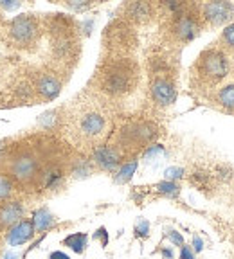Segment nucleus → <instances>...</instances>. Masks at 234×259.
<instances>
[{"mask_svg": "<svg viewBox=\"0 0 234 259\" xmlns=\"http://www.w3.org/2000/svg\"><path fill=\"white\" fill-rule=\"evenodd\" d=\"M137 160H132V162H128V164H125V166H121V169L117 171V175H115V182L117 184H125V182H128L130 178L135 175V171H137Z\"/></svg>", "mask_w": 234, "mask_h": 259, "instance_id": "obj_16", "label": "nucleus"}, {"mask_svg": "<svg viewBox=\"0 0 234 259\" xmlns=\"http://www.w3.org/2000/svg\"><path fill=\"white\" fill-rule=\"evenodd\" d=\"M162 254H164V257H173V252H171V250H162Z\"/></svg>", "mask_w": 234, "mask_h": 259, "instance_id": "obj_31", "label": "nucleus"}, {"mask_svg": "<svg viewBox=\"0 0 234 259\" xmlns=\"http://www.w3.org/2000/svg\"><path fill=\"white\" fill-rule=\"evenodd\" d=\"M197 32H198V25L191 16H182L180 20L177 22V34L180 40L184 41L193 40L197 36Z\"/></svg>", "mask_w": 234, "mask_h": 259, "instance_id": "obj_12", "label": "nucleus"}, {"mask_svg": "<svg viewBox=\"0 0 234 259\" xmlns=\"http://www.w3.org/2000/svg\"><path fill=\"white\" fill-rule=\"evenodd\" d=\"M13 191V184L8 177H0V202L2 200H8L11 196Z\"/></svg>", "mask_w": 234, "mask_h": 259, "instance_id": "obj_20", "label": "nucleus"}, {"mask_svg": "<svg viewBox=\"0 0 234 259\" xmlns=\"http://www.w3.org/2000/svg\"><path fill=\"white\" fill-rule=\"evenodd\" d=\"M126 135L137 142H148L149 139L155 137V126L149 124V122H139V124L130 126Z\"/></svg>", "mask_w": 234, "mask_h": 259, "instance_id": "obj_11", "label": "nucleus"}, {"mask_svg": "<svg viewBox=\"0 0 234 259\" xmlns=\"http://www.w3.org/2000/svg\"><path fill=\"white\" fill-rule=\"evenodd\" d=\"M6 259H15V255H13V254H6Z\"/></svg>", "mask_w": 234, "mask_h": 259, "instance_id": "obj_32", "label": "nucleus"}, {"mask_svg": "<svg viewBox=\"0 0 234 259\" xmlns=\"http://www.w3.org/2000/svg\"><path fill=\"white\" fill-rule=\"evenodd\" d=\"M22 214H24V207L18 202L4 203V205L0 207V225H16L18 222H22Z\"/></svg>", "mask_w": 234, "mask_h": 259, "instance_id": "obj_9", "label": "nucleus"}, {"mask_svg": "<svg viewBox=\"0 0 234 259\" xmlns=\"http://www.w3.org/2000/svg\"><path fill=\"white\" fill-rule=\"evenodd\" d=\"M223 40H225L230 47H234V24H230L229 27L223 31Z\"/></svg>", "mask_w": 234, "mask_h": 259, "instance_id": "obj_25", "label": "nucleus"}, {"mask_svg": "<svg viewBox=\"0 0 234 259\" xmlns=\"http://www.w3.org/2000/svg\"><path fill=\"white\" fill-rule=\"evenodd\" d=\"M130 15L133 18H137V20H144L146 16H149V6L144 4V2H135L128 8Z\"/></svg>", "mask_w": 234, "mask_h": 259, "instance_id": "obj_17", "label": "nucleus"}, {"mask_svg": "<svg viewBox=\"0 0 234 259\" xmlns=\"http://www.w3.org/2000/svg\"><path fill=\"white\" fill-rule=\"evenodd\" d=\"M180 259H194V254H193V250H191L189 247H184L180 248Z\"/></svg>", "mask_w": 234, "mask_h": 259, "instance_id": "obj_27", "label": "nucleus"}, {"mask_svg": "<svg viewBox=\"0 0 234 259\" xmlns=\"http://www.w3.org/2000/svg\"><path fill=\"white\" fill-rule=\"evenodd\" d=\"M218 101L222 103V106H225V108H234V85H229L220 90Z\"/></svg>", "mask_w": 234, "mask_h": 259, "instance_id": "obj_18", "label": "nucleus"}, {"mask_svg": "<svg viewBox=\"0 0 234 259\" xmlns=\"http://www.w3.org/2000/svg\"><path fill=\"white\" fill-rule=\"evenodd\" d=\"M162 153H164V148H162V146H159V144L157 146H151V148H149V150L144 153V158L149 162L153 157H157V155H162Z\"/></svg>", "mask_w": 234, "mask_h": 259, "instance_id": "obj_23", "label": "nucleus"}, {"mask_svg": "<svg viewBox=\"0 0 234 259\" xmlns=\"http://www.w3.org/2000/svg\"><path fill=\"white\" fill-rule=\"evenodd\" d=\"M200 70H202L204 76H207L209 79L218 81L222 77H225L227 74V65L225 60L220 53L216 51H206V53L200 56Z\"/></svg>", "mask_w": 234, "mask_h": 259, "instance_id": "obj_1", "label": "nucleus"}, {"mask_svg": "<svg viewBox=\"0 0 234 259\" xmlns=\"http://www.w3.org/2000/svg\"><path fill=\"white\" fill-rule=\"evenodd\" d=\"M34 234V227H32V222L29 220H22L16 225H13V229L8 234V241L11 247H20L24 243H27L29 239Z\"/></svg>", "mask_w": 234, "mask_h": 259, "instance_id": "obj_7", "label": "nucleus"}, {"mask_svg": "<svg viewBox=\"0 0 234 259\" xmlns=\"http://www.w3.org/2000/svg\"><path fill=\"white\" fill-rule=\"evenodd\" d=\"M49 259H70V257L65 254V252L56 250V252H53V254H51V257H49Z\"/></svg>", "mask_w": 234, "mask_h": 259, "instance_id": "obj_29", "label": "nucleus"}, {"mask_svg": "<svg viewBox=\"0 0 234 259\" xmlns=\"http://www.w3.org/2000/svg\"><path fill=\"white\" fill-rule=\"evenodd\" d=\"M193 248H194V252H202L204 250V241H202V238L194 236V238H193Z\"/></svg>", "mask_w": 234, "mask_h": 259, "instance_id": "obj_28", "label": "nucleus"}, {"mask_svg": "<svg viewBox=\"0 0 234 259\" xmlns=\"http://www.w3.org/2000/svg\"><path fill=\"white\" fill-rule=\"evenodd\" d=\"M157 191L159 193H162V194H166V196H177L178 193H180V187L177 186L175 182H168V180H164V182H161L157 186Z\"/></svg>", "mask_w": 234, "mask_h": 259, "instance_id": "obj_19", "label": "nucleus"}, {"mask_svg": "<svg viewBox=\"0 0 234 259\" xmlns=\"http://www.w3.org/2000/svg\"><path fill=\"white\" fill-rule=\"evenodd\" d=\"M94 238H96V239L99 238V239H101V245H103V247H106V243H108V234H106V231L103 229V227L96 232V234H94Z\"/></svg>", "mask_w": 234, "mask_h": 259, "instance_id": "obj_26", "label": "nucleus"}, {"mask_svg": "<svg viewBox=\"0 0 234 259\" xmlns=\"http://www.w3.org/2000/svg\"><path fill=\"white\" fill-rule=\"evenodd\" d=\"M11 173L20 182H31L38 173V164L31 155H20V157L15 158V162H13Z\"/></svg>", "mask_w": 234, "mask_h": 259, "instance_id": "obj_3", "label": "nucleus"}, {"mask_svg": "<svg viewBox=\"0 0 234 259\" xmlns=\"http://www.w3.org/2000/svg\"><path fill=\"white\" fill-rule=\"evenodd\" d=\"M164 177L168 182H175V180L184 177V169H182V167H168V169L164 171Z\"/></svg>", "mask_w": 234, "mask_h": 259, "instance_id": "obj_21", "label": "nucleus"}, {"mask_svg": "<svg viewBox=\"0 0 234 259\" xmlns=\"http://www.w3.org/2000/svg\"><path fill=\"white\" fill-rule=\"evenodd\" d=\"M11 34L18 41L27 44V41H31L32 38H34V34H36V24H34L32 18H29V16H25V15L16 16L11 24Z\"/></svg>", "mask_w": 234, "mask_h": 259, "instance_id": "obj_4", "label": "nucleus"}, {"mask_svg": "<svg viewBox=\"0 0 234 259\" xmlns=\"http://www.w3.org/2000/svg\"><path fill=\"white\" fill-rule=\"evenodd\" d=\"M94 160H96L97 166H101L103 169H115V166L119 164L121 157H119V151L110 148V146H101L94 151Z\"/></svg>", "mask_w": 234, "mask_h": 259, "instance_id": "obj_8", "label": "nucleus"}, {"mask_svg": "<svg viewBox=\"0 0 234 259\" xmlns=\"http://www.w3.org/2000/svg\"><path fill=\"white\" fill-rule=\"evenodd\" d=\"M168 238H170L171 243H175L177 247H184V238H182L180 232H177V231H168Z\"/></svg>", "mask_w": 234, "mask_h": 259, "instance_id": "obj_24", "label": "nucleus"}, {"mask_svg": "<svg viewBox=\"0 0 234 259\" xmlns=\"http://www.w3.org/2000/svg\"><path fill=\"white\" fill-rule=\"evenodd\" d=\"M151 96L161 106L173 105L177 99V90L168 79H155L151 85Z\"/></svg>", "mask_w": 234, "mask_h": 259, "instance_id": "obj_5", "label": "nucleus"}, {"mask_svg": "<svg viewBox=\"0 0 234 259\" xmlns=\"http://www.w3.org/2000/svg\"><path fill=\"white\" fill-rule=\"evenodd\" d=\"M204 15L206 18L214 25H220L227 22L232 15V6L229 2H209L204 8Z\"/></svg>", "mask_w": 234, "mask_h": 259, "instance_id": "obj_6", "label": "nucleus"}, {"mask_svg": "<svg viewBox=\"0 0 234 259\" xmlns=\"http://www.w3.org/2000/svg\"><path fill=\"white\" fill-rule=\"evenodd\" d=\"M53 225H54V216L49 209L42 207V209L32 212V227H34V231L44 232L47 229H51Z\"/></svg>", "mask_w": 234, "mask_h": 259, "instance_id": "obj_13", "label": "nucleus"}, {"mask_svg": "<svg viewBox=\"0 0 234 259\" xmlns=\"http://www.w3.org/2000/svg\"><path fill=\"white\" fill-rule=\"evenodd\" d=\"M132 81H133V76L128 69H125V67H115V69H112L105 76L103 87H105V90L110 94H123L132 87Z\"/></svg>", "mask_w": 234, "mask_h": 259, "instance_id": "obj_2", "label": "nucleus"}, {"mask_svg": "<svg viewBox=\"0 0 234 259\" xmlns=\"http://www.w3.org/2000/svg\"><path fill=\"white\" fill-rule=\"evenodd\" d=\"M60 90H61L60 81L54 76H44L38 81V92L44 97H47V99H54L60 94Z\"/></svg>", "mask_w": 234, "mask_h": 259, "instance_id": "obj_14", "label": "nucleus"}, {"mask_svg": "<svg viewBox=\"0 0 234 259\" xmlns=\"http://www.w3.org/2000/svg\"><path fill=\"white\" fill-rule=\"evenodd\" d=\"M87 241H89V238H87L85 232H76V234H70V236H67V238L63 239L65 245L72 248L76 254H81V252L85 250Z\"/></svg>", "mask_w": 234, "mask_h": 259, "instance_id": "obj_15", "label": "nucleus"}, {"mask_svg": "<svg viewBox=\"0 0 234 259\" xmlns=\"http://www.w3.org/2000/svg\"><path fill=\"white\" fill-rule=\"evenodd\" d=\"M105 128V119L99 115V113H89L83 117L81 121V130L83 134L89 135V137H94V135H99Z\"/></svg>", "mask_w": 234, "mask_h": 259, "instance_id": "obj_10", "label": "nucleus"}, {"mask_svg": "<svg viewBox=\"0 0 234 259\" xmlns=\"http://www.w3.org/2000/svg\"><path fill=\"white\" fill-rule=\"evenodd\" d=\"M149 232V223L146 222V220H141V222L135 225V234L141 236V238H146Z\"/></svg>", "mask_w": 234, "mask_h": 259, "instance_id": "obj_22", "label": "nucleus"}, {"mask_svg": "<svg viewBox=\"0 0 234 259\" xmlns=\"http://www.w3.org/2000/svg\"><path fill=\"white\" fill-rule=\"evenodd\" d=\"M2 6H4L6 9H16L18 8V2H2Z\"/></svg>", "mask_w": 234, "mask_h": 259, "instance_id": "obj_30", "label": "nucleus"}]
</instances>
